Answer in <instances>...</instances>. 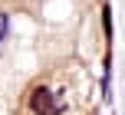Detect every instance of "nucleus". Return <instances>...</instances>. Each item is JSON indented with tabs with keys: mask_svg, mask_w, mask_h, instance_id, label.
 I'll return each mask as SVG.
<instances>
[{
	"mask_svg": "<svg viewBox=\"0 0 125 115\" xmlns=\"http://www.w3.org/2000/svg\"><path fill=\"white\" fill-rule=\"evenodd\" d=\"M30 105H33V112H36V115H59L62 109H66V102L56 99L50 89H36V92H33V99H30Z\"/></svg>",
	"mask_w": 125,
	"mask_h": 115,
	"instance_id": "obj_1",
	"label": "nucleus"
},
{
	"mask_svg": "<svg viewBox=\"0 0 125 115\" xmlns=\"http://www.w3.org/2000/svg\"><path fill=\"white\" fill-rule=\"evenodd\" d=\"M7 23H10L7 13H0V43H3V36H7Z\"/></svg>",
	"mask_w": 125,
	"mask_h": 115,
	"instance_id": "obj_2",
	"label": "nucleus"
}]
</instances>
